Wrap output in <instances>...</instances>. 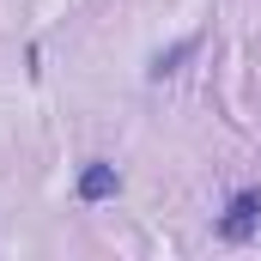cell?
Returning a JSON list of instances; mask_svg holds the SVG:
<instances>
[{"label": "cell", "mask_w": 261, "mask_h": 261, "mask_svg": "<svg viewBox=\"0 0 261 261\" xmlns=\"http://www.w3.org/2000/svg\"><path fill=\"white\" fill-rule=\"evenodd\" d=\"M219 231H225L231 243L255 237V231H261V195H237V200H231V213L219 219Z\"/></svg>", "instance_id": "7a4b0ae2"}, {"label": "cell", "mask_w": 261, "mask_h": 261, "mask_svg": "<svg viewBox=\"0 0 261 261\" xmlns=\"http://www.w3.org/2000/svg\"><path fill=\"white\" fill-rule=\"evenodd\" d=\"M116 195H122V170L103 164V158H91L79 170V200H116Z\"/></svg>", "instance_id": "6da1fadb"}, {"label": "cell", "mask_w": 261, "mask_h": 261, "mask_svg": "<svg viewBox=\"0 0 261 261\" xmlns=\"http://www.w3.org/2000/svg\"><path fill=\"white\" fill-rule=\"evenodd\" d=\"M195 49H200L195 37H189V43H176V49H164V55H158V61H152V73H158V79H164V73H176V67L189 61V55H195Z\"/></svg>", "instance_id": "3957f363"}]
</instances>
